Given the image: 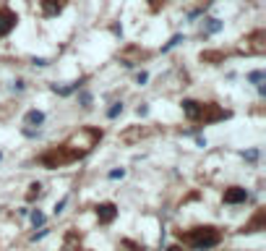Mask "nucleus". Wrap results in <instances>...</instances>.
I'll return each instance as SVG.
<instances>
[{
  "label": "nucleus",
  "mask_w": 266,
  "mask_h": 251,
  "mask_svg": "<svg viewBox=\"0 0 266 251\" xmlns=\"http://www.w3.org/2000/svg\"><path fill=\"white\" fill-rule=\"evenodd\" d=\"M246 82H248L251 86L264 84V82H266V68H253V71H248V74H246Z\"/></svg>",
  "instance_id": "15"
},
{
  "label": "nucleus",
  "mask_w": 266,
  "mask_h": 251,
  "mask_svg": "<svg viewBox=\"0 0 266 251\" xmlns=\"http://www.w3.org/2000/svg\"><path fill=\"white\" fill-rule=\"evenodd\" d=\"M175 238L180 246L191 251H212L225 241V233L217 225H196L188 230H175Z\"/></svg>",
  "instance_id": "2"
},
{
  "label": "nucleus",
  "mask_w": 266,
  "mask_h": 251,
  "mask_svg": "<svg viewBox=\"0 0 266 251\" xmlns=\"http://www.w3.org/2000/svg\"><path fill=\"white\" fill-rule=\"evenodd\" d=\"M167 251H186V248H183L180 244H172V246H167Z\"/></svg>",
  "instance_id": "28"
},
{
  "label": "nucleus",
  "mask_w": 266,
  "mask_h": 251,
  "mask_svg": "<svg viewBox=\"0 0 266 251\" xmlns=\"http://www.w3.org/2000/svg\"><path fill=\"white\" fill-rule=\"evenodd\" d=\"M29 220H31V228H34V230L47 222V218H44V212H42V210H31V212H29Z\"/></svg>",
  "instance_id": "16"
},
{
  "label": "nucleus",
  "mask_w": 266,
  "mask_h": 251,
  "mask_svg": "<svg viewBox=\"0 0 266 251\" xmlns=\"http://www.w3.org/2000/svg\"><path fill=\"white\" fill-rule=\"evenodd\" d=\"M240 154H243V160H246V162H253V165H256L259 157H261V150H259V146H251V150H243Z\"/></svg>",
  "instance_id": "17"
},
{
  "label": "nucleus",
  "mask_w": 266,
  "mask_h": 251,
  "mask_svg": "<svg viewBox=\"0 0 266 251\" xmlns=\"http://www.w3.org/2000/svg\"><path fill=\"white\" fill-rule=\"evenodd\" d=\"M125 173H128L125 168H115V170H110V173H107V180H123Z\"/></svg>",
  "instance_id": "23"
},
{
  "label": "nucleus",
  "mask_w": 266,
  "mask_h": 251,
  "mask_svg": "<svg viewBox=\"0 0 266 251\" xmlns=\"http://www.w3.org/2000/svg\"><path fill=\"white\" fill-rule=\"evenodd\" d=\"M68 202H71V196H63L60 202H55V207H52V214H55V218H57V214H63V212H65Z\"/></svg>",
  "instance_id": "22"
},
{
  "label": "nucleus",
  "mask_w": 266,
  "mask_h": 251,
  "mask_svg": "<svg viewBox=\"0 0 266 251\" xmlns=\"http://www.w3.org/2000/svg\"><path fill=\"white\" fill-rule=\"evenodd\" d=\"M29 63H31L34 68H50V66H52V60H50V58H44V55H31Z\"/></svg>",
  "instance_id": "19"
},
{
  "label": "nucleus",
  "mask_w": 266,
  "mask_h": 251,
  "mask_svg": "<svg viewBox=\"0 0 266 251\" xmlns=\"http://www.w3.org/2000/svg\"><path fill=\"white\" fill-rule=\"evenodd\" d=\"M183 42H186V34H183V32L172 34V37H170V40H167V42H165V44H162V48H159V55H167V52H172L175 48H180Z\"/></svg>",
  "instance_id": "12"
},
{
  "label": "nucleus",
  "mask_w": 266,
  "mask_h": 251,
  "mask_svg": "<svg viewBox=\"0 0 266 251\" xmlns=\"http://www.w3.org/2000/svg\"><path fill=\"white\" fill-rule=\"evenodd\" d=\"M73 97H76V105H78L81 110H91V105H94V92L86 89V86H81Z\"/></svg>",
  "instance_id": "11"
},
{
  "label": "nucleus",
  "mask_w": 266,
  "mask_h": 251,
  "mask_svg": "<svg viewBox=\"0 0 266 251\" xmlns=\"http://www.w3.org/2000/svg\"><path fill=\"white\" fill-rule=\"evenodd\" d=\"M149 58H152V50L141 48V44H128V48L123 50V55H120V63H123V68H128V71H131V68L146 63Z\"/></svg>",
  "instance_id": "3"
},
{
  "label": "nucleus",
  "mask_w": 266,
  "mask_h": 251,
  "mask_svg": "<svg viewBox=\"0 0 266 251\" xmlns=\"http://www.w3.org/2000/svg\"><path fill=\"white\" fill-rule=\"evenodd\" d=\"M0 162H3V152H0Z\"/></svg>",
  "instance_id": "29"
},
{
  "label": "nucleus",
  "mask_w": 266,
  "mask_h": 251,
  "mask_svg": "<svg viewBox=\"0 0 266 251\" xmlns=\"http://www.w3.org/2000/svg\"><path fill=\"white\" fill-rule=\"evenodd\" d=\"M102 136H105V131H102L99 126H78L65 142L47 146V150L37 157V162L47 170L73 165V162H78V160H84L86 154L94 152V146L102 142Z\"/></svg>",
  "instance_id": "1"
},
{
  "label": "nucleus",
  "mask_w": 266,
  "mask_h": 251,
  "mask_svg": "<svg viewBox=\"0 0 266 251\" xmlns=\"http://www.w3.org/2000/svg\"><path fill=\"white\" fill-rule=\"evenodd\" d=\"M225 58H227L225 50H206V52H201V63H209V66L225 63Z\"/></svg>",
  "instance_id": "13"
},
{
  "label": "nucleus",
  "mask_w": 266,
  "mask_h": 251,
  "mask_svg": "<svg viewBox=\"0 0 266 251\" xmlns=\"http://www.w3.org/2000/svg\"><path fill=\"white\" fill-rule=\"evenodd\" d=\"M68 3L71 0H39V14H42V18H57Z\"/></svg>",
  "instance_id": "8"
},
{
  "label": "nucleus",
  "mask_w": 266,
  "mask_h": 251,
  "mask_svg": "<svg viewBox=\"0 0 266 251\" xmlns=\"http://www.w3.org/2000/svg\"><path fill=\"white\" fill-rule=\"evenodd\" d=\"M123 110H125V102L123 100H115V102H110V108L105 110V118L107 120H118L123 116Z\"/></svg>",
  "instance_id": "14"
},
{
  "label": "nucleus",
  "mask_w": 266,
  "mask_h": 251,
  "mask_svg": "<svg viewBox=\"0 0 266 251\" xmlns=\"http://www.w3.org/2000/svg\"><path fill=\"white\" fill-rule=\"evenodd\" d=\"M266 228V207H259L256 212H253V218L240 228L238 233H259V230H264Z\"/></svg>",
  "instance_id": "9"
},
{
  "label": "nucleus",
  "mask_w": 266,
  "mask_h": 251,
  "mask_svg": "<svg viewBox=\"0 0 266 251\" xmlns=\"http://www.w3.org/2000/svg\"><path fill=\"white\" fill-rule=\"evenodd\" d=\"M94 214H97L99 225H112L115 220H118V204L115 202H99L94 207Z\"/></svg>",
  "instance_id": "7"
},
{
  "label": "nucleus",
  "mask_w": 266,
  "mask_h": 251,
  "mask_svg": "<svg viewBox=\"0 0 266 251\" xmlns=\"http://www.w3.org/2000/svg\"><path fill=\"white\" fill-rule=\"evenodd\" d=\"M251 199V191L246 186H227L222 191V202L230 204V207H240V204H246Z\"/></svg>",
  "instance_id": "6"
},
{
  "label": "nucleus",
  "mask_w": 266,
  "mask_h": 251,
  "mask_svg": "<svg viewBox=\"0 0 266 251\" xmlns=\"http://www.w3.org/2000/svg\"><path fill=\"white\" fill-rule=\"evenodd\" d=\"M149 78H152V74L146 71V68H141V71H136V86H146Z\"/></svg>",
  "instance_id": "21"
},
{
  "label": "nucleus",
  "mask_w": 266,
  "mask_h": 251,
  "mask_svg": "<svg viewBox=\"0 0 266 251\" xmlns=\"http://www.w3.org/2000/svg\"><path fill=\"white\" fill-rule=\"evenodd\" d=\"M26 89H29V86H26V78L18 76V78H13V82H10V92H13V94H24Z\"/></svg>",
  "instance_id": "18"
},
{
  "label": "nucleus",
  "mask_w": 266,
  "mask_h": 251,
  "mask_svg": "<svg viewBox=\"0 0 266 251\" xmlns=\"http://www.w3.org/2000/svg\"><path fill=\"white\" fill-rule=\"evenodd\" d=\"M149 110H152V108H149V102H141V105L136 108V116H138V118H146Z\"/></svg>",
  "instance_id": "26"
},
{
  "label": "nucleus",
  "mask_w": 266,
  "mask_h": 251,
  "mask_svg": "<svg viewBox=\"0 0 266 251\" xmlns=\"http://www.w3.org/2000/svg\"><path fill=\"white\" fill-rule=\"evenodd\" d=\"M44 236H50V228H47V225L37 228V233H31V241H42Z\"/></svg>",
  "instance_id": "25"
},
{
  "label": "nucleus",
  "mask_w": 266,
  "mask_h": 251,
  "mask_svg": "<svg viewBox=\"0 0 266 251\" xmlns=\"http://www.w3.org/2000/svg\"><path fill=\"white\" fill-rule=\"evenodd\" d=\"M193 139H196V146H199V150H204V146H209V142H206V136H201V134H196Z\"/></svg>",
  "instance_id": "27"
},
{
  "label": "nucleus",
  "mask_w": 266,
  "mask_h": 251,
  "mask_svg": "<svg viewBox=\"0 0 266 251\" xmlns=\"http://www.w3.org/2000/svg\"><path fill=\"white\" fill-rule=\"evenodd\" d=\"M110 32H112V37H115V40H120V42H123V24H120V21H112Z\"/></svg>",
  "instance_id": "24"
},
{
  "label": "nucleus",
  "mask_w": 266,
  "mask_h": 251,
  "mask_svg": "<svg viewBox=\"0 0 266 251\" xmlns=\"http://www.w3.org/2000/svg\"><path fill=\"white\" fill-rule=\"evenodd\" d=\"M201 26H199V40H212L217 37L219 32L225 29V21L219 18V16H201Z\"/></svg>",
  "instance_id": "5"
},
{
  "label": "nucleus",
  "mask_w": 266,
  "mask_h": 251,
  "mask_svg": "<svg viewBox=\"0 0 266 251\" xmlns=\"http://www.w3.org/2000/svg\"><path fill=\"white\" fill-rule=\"evenodd\" d=\"M86 82H89V76H78V78H73V82H68V84H50V92L52 94H57L60 100H68V97H73L81 86H86Z\"/></svg>",
  "instance_id": "4"
},
{
  "label": "nucleus",
  "mask_w": 266,
  "mask_h": 251,
  "mask_svg": "<svg viewBox=\"0 0 266 251\" xmlns=\"http://www.w3.org/2000/svg\"><path fill=\"white\" fill-rule=\"evenodd\" d=\"M42 194H44L42 184H31V186H29V191H26V202H34V199H39Z\"/></svg>",
  "instance_id": "20"
},
{
  "label": "nucleus",
  "mask_w": 266,
  "mask_h": 251,
  "mask_svg": "<svg viewBox=\"0 0 266 251\" xmlns=\"http://www.w3.org/2000/svg\"><path fill=\"white\" fill-rule=\"evenodd\" d=\"M21 120H24V126H29V128H42V126L47 123V112L39 110V108H31V110L24 112Z\"/></svg>",
  "instance_id": "10"
}]
</instances>
